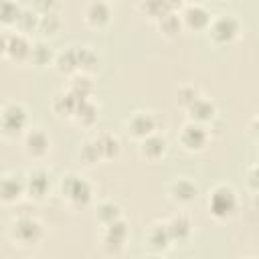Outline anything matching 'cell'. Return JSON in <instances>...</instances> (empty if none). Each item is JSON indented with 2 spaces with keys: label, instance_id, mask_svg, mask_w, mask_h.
<instances>
[{
  "label": "cell",
  "instance_id": "cell-36",
  "mask_svg": "<svg viewBox=\"0 0 259 259\" xmlns=\"http://www.w3.org/2000/svg\"><path fill=\"white\" fill-rule=\"evenodd\" d=\"M166 2H168V4H170L174 10H180V8L186 4V0H166Z\"/></svg>",
  "mask_w": 259,
  "mask_h": 259
},
{
  "label": "cell",
  "instance_id": "cell-3",
  "mask_svg": "<svg viewBox=\"0 0 259 259\" xmlns=\"http://www.w3.org/2000/svg\"><path fill=\"white\" fill-rule=\"evenodd\" d=\"M57 188H59V194H61L63 202L67 206H71L73 210H85L93 204L95 188L85 176H81L77 172H65L59 178Z\"/></svg>",
  "mask_w": 259,
  "mask_h": 259
},
{
  "label": "cell",
  "instance_id": "cell-28",
  "mask_svg": "<svg viewBox=\"0 0 259 259\" xmlns=\"http://www.w3.org/2000/svg\"><path fill=\"white\" fill-rule=\"evenodd\" d=\"M38 16H40V14H38L34 8L22 6V10H20V14H18V20H16V24H14V30H18V32H22V34H26V36L36 34Z\"/></svg>",
  "mask_w": 259,
  "mask_h": 259
},
{
  "label": "cell",
  "instance_id": "cell-16",
  "mask_svg": "<svg viewBox=\"0 0 259 259\" xmlns=\"http://www.w3.org/2000/svg\"><path fill=\"white\" fill-rule=\"evenodd\" d=\"M24 198V174L8 170L0 174V204H16Z\"/></svg>",
  "mask_w": 259,
  "mask_h": 259
},
{
  "label": "cell",
  "instance_id": "cell-33",
  "mask_svg": "<svg viewBox=\"0 0 259 259\" xmlns=\"http://www.w3.org/2000/svg\"><path fill=\"white\" fill-rule=\"evenodd\" d=\"M200 93H202V91H200L196 85L184 83V85H180V87L176 89V105H178L180 109H186V107H188Z\"/></svg>",
  "mask_w": 259,
  "mask_h": 259
},
{
  "label": "cell",
  "instance_id": "cell-6",
  "mask_svg": "<svg viewBox=\"0 0 259 259\" xmlns=\"http://www.w3.org/2000/svg\"><path fill=\"white\" fill-rule=\"evenodd\" d=\"M28 109L20 101H6L0 105V136L6 140L22 138L28 130Z\"/></svg>",
  "mask_w": 259,
  "mask_h": 259
},
{
  "label": "cell",
  "instance_id": "cell-23",
  "mask_svg": "<svg viewBox=\"0 0 259 259\" xmlns=\"http://www.w3.org/2000/svg\"><path fill=\"white\" fill-rule=\"evenodd\" d=\"M55 51L51 49L49 40L45 38H36L32 40V49H30V57H28V63L38 67V69H45V67H51L55 63Z\"/></svg>",
  "mask_w": 259,
  "mask_h": 259
},
{
  "label": "cell",
  "instance_id": "cell-34",
  "mask_svg": "<svg viewBox=\"0 0 259 259\" xmlns=\"http://www.w3.org/2000/svg\"><path fill=\"white\" fill-rule=\"evenodd\" d=\"M30 8H34L38 14L47 12H61V0H32Z\"/></svg>",
  "mask_w": 259,
  "mask_h": 259
},
{
  "label": "cell",
  "instance_id": "cell-10",
  "mask_svg": "<svg viewBox=\"0 0 259 259\" xmlns=\"http://www.w3.org/2000/svg\"><path fill=\"white\" fill-rule=\"evenodd\" d=\"M51 150H53V138L49 136L47 130L28 127L22 134V152L26 154V158H30L34 162H42L49 158Z\"/></svg>",
  "mask_w": 259,
  "mask_h": 259
},
{
  "label": "cell",
  "instance_id": "cell-21",
  "mask_svg": "<svg viewBox=\"0 0 259 259\" xmlns=\"http://www.w3.org/2000/svg\"><path fill=\"white\" fill-rule=\"evenodd\" d=\"M93 142H95V148H97V152L101 156V162L115 160L121 154V142L111 132H99V134H95L93 136Z\"/></svg>",
  "mask_w": 259,
  "mask_h": 259
},
{
  "label": "cell",
  "instance_id": "cell-26",
  "mask_svg": "<svg viewBox=\"0 0 259 259\" xmlns=\"http://www.w3.org/2000/svg\"><path fill=\"white\" fill-rule=\"evenodd\" d=\"M154 24H156L158 32H160L164 38H176L180 32H184L182 20H180V12H178V10H170L168 14H164L162 18H158Z\"/></svg>",
  "mask_w": 259,
  "mask_h": 259
},
{
  "label": "cell",
  "instance_id": "cell-22",
  "mask_svg": "<svg viewBox=\"0 0 259 259\" xmlns=\"http://www.w3.org/2000/svg\"><path fill=\"white\" fill-rule=\"evenodd\" d=\"M97 119H99V105L93 101V97L81 99V103L77 105V109L71 117V121H75L81 127H93Z\"/></svg>",
  "mask_w": 259,
  "mask_h": 259
},
{
  "label": "cell",
  "instance_id": "cell-38",
  "mask_svg": "<svg viewBox=\"0 0 259 259\" xmlns=\"http://www.w3.org/2000/svg\"><path fill=\"white\" fill-rule=\"evenodd\" d=\"M0 57H2V32H0Z\"/></svg>",
  "mask_w": 259,
  "mask_h": 259
},
{
  "label": "cell",
  "instance_id": "cell-11",
  "mask_svg": "<svg viewBox=\"0 0 259 259\" xmlns=\"http://www.w3.org/2000/svg\"><path fill=\"white\" fill-rule=\"evenodd\" d=\"M123 127L127 132V136L136 142L144 140L146 136H152L156 132H160V119L154 111L150 109H136L134 113H130V117L123 121Z\"/></svg>",
  "mask_w": 259,
  "mask_h": 259
},
{
  "label": "cell",
  "instance_id": "cell-9",
  "mask_svg": "<svg viewBox=\"0 0 259 259\" xmlns=\"http://www.w3.org/2000/svg\"><path fill=\"white\" fill-rule=\"evenodd\" d=\"M130 241V223L121 217L101 227V247L107 255H121Z\"/></svg>",
  "mask_w": 259,
  "mask_h": 259
},
{
  "label": "cell",
  "instance_id": "cell-30",
  "mask_svg": "<svg viewBox=\"0 0 259 259\" xmlns=\"http://www.w3.org/2000/svg\"><path fill=\"white\" fill-rule=\"evenodd\" d=\"M138 10L150 18L152 22H156L158 18H162L164 14H168L170 10H174L166 0H140L138 2Z\"/></svg>",
  "mask_w": 259,
  "mask_h": 259
},
{
  "label": "cell",
  "instance_id": "cell-4",
  "mask_svg": "<svg viewBox=\"0 0 259 259\" xmlns=\"http://www.w3.org/2000/svg\"><path fill=\"white\" fill-rule=\"evenodd\" d=\"M8 237L14 247L18 249H34L40 247L47 239V227L38 217L32 214H20L10 221Z\"/></svg>",
  "mask_w": 259,
  "mask_h": 259
},
{
  "label": "cell",
  "instance_id": "cell-7",
  "mask_svg": "<svg viewBox=\"0 0 259 259\" xmlns=\"http://www.w3.org/2000/svg\"><path fill=\"white\" fill-rule=\"evenodd\" d=\"M176 140H178V144H180V148L184 152L200 154L210 146V127L186 119L180 125L178 134H176Z\"/></svg>",
  "mask_w": 259,
  "mask_h": 259
},
{
  "label": "cell",
  "instance_id": "cell-24",
  "mask_svg": "<svg viewBox=\"0 0 259 259\" xmlns=\"http://www.w3.org/2000/svg\"><path fill=\"white\" fill-rule=\"evenodd\" d=\"M79 103H81V99H79V97H75L73 93H69L67 89H63V91H59V93L53 97L51 107H53V111H55L61 119H65V117H67V119H71Z\"/></svg>",
  "mask_w": 259,
  "mask_h": 259
},
{
  "label": "cell",
  "instance_id": "cell-32",
  "mask_svg": "<svg viewBox=\"0 0 259 259\" xmlns=\"http://www.w3.org/2000/svg\"><path fill=\"white\" fill-rule=\"evenodd\" d=\"M77 156H79V160H81L85 166H95V164H101V156H99V152H97V148H95L93 138L85 140V142L79 146Z\"/></svg>",
  "mask_w": 259,
  "mask_h": 259
},
{
  "label": "cell",
  "instance_id": "cell-37",
  "mask_svg": "<svg viewBox=\"0 0 259 259\" xmlns=\"http://www.w3.org/2000/svg\"><path fill=\"white\" fill-rule=\"evenodd\" d=\"M186 2H190V4H204L206 0H186Z\"/></svg>",
  "mask_w": 259,
  "mask_h": 259
},
{
  "label": "cell",
  "instance_id": "cell-17",
  "mask_svg": "<svg viewBox=\"0 0 259 259\" xmlns=\"http://www.w3.org/2000/svg\"><path fill=\"white\" fill-rule=\"evenodd\" d=\"M186 119H190V121H196V123H202V125H212L214 123V119L219 117V107H217V103L210 99V97H206V95H198L186 109Z\"/></svg>",
  "mask_w": 259,
  "mask_h": 259
},
{
  "label": "cell",
  "instance_id": "cell-14",
  "mask_svg": "<svg viewBox=\"0 0 259 259\" xmlns=\"http://www.w3.org/2000/svg\"><path fill=\"white\" fill-rule=\"evenodd\" d=\"M113 20V6L109 0H89L83 8V22L93 30H105Z\"/></svg>",
  "mask_w": 259,
  "mask_h": 259
},
{
  "label": "cell",
  "instance_id": "cell-29",
  "mask_svg": "<svg viewBox=\"0 0 259 259\" xmlns=\"http://www.w3.org/2000/svg\"><path fill=\"white\" fill-rule=\"evenodd\" d=\"M121 217H123V210L115 200H101L95 206V221L101 227L107 225V223H113V221H117Z\"/></svg>",
  "mask_w": 259,
  "mask_h": 259
},
{
  "label": "cell",
  "instance_id": "cell-2",
  "mask_svg": "<svg viewBox=\"0 0 259 259\" xmlns=\"http://www.w3.org/2000/svg\"><path fill=\"white\" fill-rule=\"evenodd\" d=\"M241 198L229 182L214 184L206 194V212L217 223H229L239 214Z\"/></svg>",
  "mask_w": 259,
  "mask_h": 259
},
{
  "label": "cell",
  "instance_id": "cell-5",
  "mask_svg": "<svg viewBox=\"0 0 259 259\" xmlns=\"http://www.w3.org/2000/svg\"><path fill=\"white\" fill-rule=\"evenodd\" d=\"M204 32L214 47H231L243 36V22L235 14H217Z\"/></svg>",
  "mask_w": 259,
  "mask_h": 259
},
{
  "label": "cell",
  "instance_id": "cell-31",
  "mask_svg": "<svg viewBox=\"0 0 259 259\" xmlns=\"http://www.w3.org/2000/svg\"><path fill=\"white\" fill-rule=\"evenodd\" d=\"M20 10H22V6L16 0H0V26L14 28Z\"/></svg>",
  "mask_w": 259,
  "mask_h": 259
},
{
  "label": "cell",
  "instance_id": "cell-25",
  "mask_svg": "<svg viewBox=\"0 0 259 259\" xmlns=\"http://www.w3.org/2000/svg\"><path fill=\"white\" fill-rule=\"evenodd\" d=\"M63 28V16L61 12H47V14H40L38 16V28H36V34L38 38H53L61 32Z\"/></svg>",
  "mask_w": 259,
  "mask_h": 259
},
{
  "label": "cell",
  "instance_id": "cell-20",
  "mask_svg": "<svg viewBox=\"0 0 259 259\" xmlns=\"http://www.w3.org/2000/svg\"><path fill=\"white\" fill-rule=\"evenodd\" d=\"M138 154L146 162H160L168 154V140L160 132L146 136L144 140L138 142Z\"/></svg>",
  "mask_w": 259,
  "mask_h": 259
},
{
  "label": "cell",
  "instance_id": "cell-15",
  "mask_svg": "<svg viewBox=\"0 0 259 259\" xmlns=\"http://www.w3.org/2000/svg\"><path fill=\"white\" fill-rule=\"evenodd\" d=\"M180 20H182V28L190 30V32H204L210 24V10L204 4H190L186 2L180 10Z\"/></svg>",
  "mask_w": 259,
  "mask_h": 259
},
{
  "label": "cell",
  "instance_id": "cell-12",
  "mask_svg": "<svg viewBox=\"0 0 259 259\" xmlns=\"http://www.w3.org/2000/svg\"><path fill=\"white\" fill-rule=\"evenodd\" d=\"M166 196L172 204L184 208V206H190L192 202L198 200L200 186L190 176H176L166 184Z\"/></svg>",
  "mask_w": 259,
  "mask_h": 259
},
{
  "label": "cell",
  "instance_id": "cell-35",
  "mask_svg": "<svg viewBox=\"0 0 259 259\" xmlns=\"http://www.w3.org/2000/svg\"><path fill=\"white\" fill-rule=\"evenodd\" d=\"M249 176H247V188L255 194L257 192V168H255V164L253 166H249Z\"/></svg>",
  "mask_w": 259,
  "mask_h": 259
},
{
  "label": "cell",
  "instance_id": "cell-19",
  "mask_svg": "<svg viewBox=\"0 0 259 259\" xmlns=\"http://www.w3.org/2000/svg\"><path fill=\"white\" fill-rule=\"evenodd\" d=\"M144 245L148 247L150 253H156V255L166 253V251L174 245L172 239H170L166 221H154V223L146 229V233H144Z\"/></svg>",
  "mask_w": 259,
  "mask_h": 259
},
{
  "label": "cell",
  "instance_id": "cell-13",
  "mask_svg": "<svg viewBox=\"0 0 259 259\" xmlns=\"http://www.w3.org/2000/svg\"><path fill=\"white\" fill-rule=\"evenodd\" d=\"M32 49V36H26L18 30L2 32V57L12 63H28Z\"/></svg>",
  "mask_w": 259,
  "mask_h": 259
},
{
  "label": "cell",
  "instance_id": "cell-8",
  "mask_svg": "<svg viewBox=\"0 0 259 259\" xmlns=\"http://www.w3.org/2000/svg\"><path fill=\"white\" fill-rule=\"evenodd\" d=\"M53 190L51 172L42 166H32L24 172V196L32 202H42Z\"/></svg>",
  "mask_w": 259,
  "mask_h": 259
},
{
  "label": "cell",
  "instance_id": "cell-1",
  "mask_svg": "<svg viewBox=\"0 0 259 259\" xmlns=\"http://www.w3.org/2000/svg\"><path fill=\"white\" fill-rule=\"evenodd\" d=\"M53 65L63 75H75V73L91 75L99 67V55L89 45H69L55 55Z\"/></svg>",
  "mask_w": 259,
  "mask_h": 259
},
{
  "label": "cell",
  "instance_id": "cell-27",
  "mask_svg": "<svg viewBox=\"0 0 259 259\" xmlns=\"http://www.w3.org/2000/svg\"><path fill=\"white\" fill-rule=\"evenodd\" d=\"M65 89H67L69 93H73L75 97H79V99L93 97V79H91V75H87V73L69 75V83H67Z\"/></svg>",
  "mask_w": 259,
  "mask_h": 259
},
{
  "label": "cell",
  "instance_id": "cell-18",
  "mask_svg": "<svg viewBox=\"0 0 259 259\" xmlns=\"http://www.w3.org/2000/svg\"><path fill=\"white\" fill-rule=\"evenodd\" d=\"M166 227H168V233H170V239L174 245H184L194 235V221L184 210H178L172 217H168Z\"/></svg>",
  "mask_w": 259,
  "mask_h": 259
}]
</instances>
